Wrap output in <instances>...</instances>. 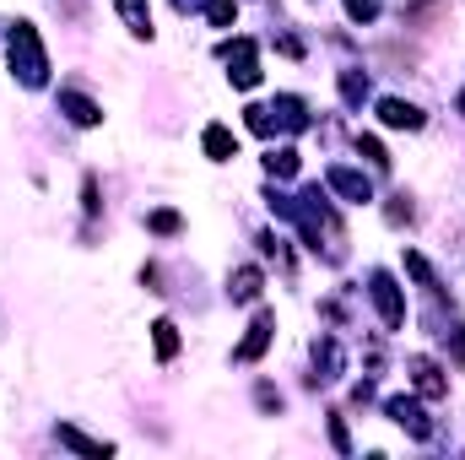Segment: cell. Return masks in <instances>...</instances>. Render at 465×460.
Instances as JSON below:
<instances>
[{
	"label": "cell",
	"instance_id": "6da1fadb",
	"mask_svg": "<svg viewBox=\"0 0 465 460\" xmlns=\"http://www.w3.org/2000/svg\"><path fill=\"white\" fill-rule=\"evenodd\" d=\"M5 55H11V71L22 76V87H44L49 82V55H44L33 22H11L5 27Z\"/></svg>",
	"mask_w": 465,
	"mask_h": 460
},
{
	"label": "cell",
	"instance_id": "7a4b0ae2",
	"mask_svg": "<svg viewBox=\"0 0 465 460\" xmlns=\"http://www.w3.org/2000/svg\"><path fill=\"white\" fill-rule=\"evenodd\" d=\"M368 287H373V304H379L384 325H390V331H395V325H406V298H401L395 276H390V271H373V276H368Z\"/></svg>",
	"mask_w": 465,
	"mask_h": 460
},
{
	"label": "cell",
	"instance_id": "3957f363",
	"mask_svg": "<svg viewBox=\"0 0 465 460\" xmlns=\"http://www.w3.org/2000/svg\"><path fill=\"white\" fill-rule=\"evenodd\" d=\"M223 55H228V65H232V71H228L232 87H243V93H249V87H260V60H254V44H249V38H232Z\"/></svg>",
	"mask_w": 465,
	"mask_h": 460
},
{
	"label": "cell",
	"instance_id": "277c9868",
	"mask_svg": "<svg viewBox=\"0 0 465 460\" xmlns=\"http://www.w3.org/2000/svg\"><path fill=\"white\" fill-rule=\"evenodd\" d=\"M384 412H390L411 439H428V434H433V423L422 417V406H417V401H406V395H390V401H384Z\"/></svg>",
	"mask_w": 465,
	"mask_h": 460
},
{
	"label": "cell",
	"instance_id": "5b68a950",
	"mask_svg": "<svg viewBox=\"0 0 465 460\" xmlns=\"http://www.w3.org/2000/svg\"><path fill=\"white\" fill-rule=\"evenodd\" d=\"M379 119L390 130H422V109L406 104V98H379Z\"/></svg>",
	"mask_w": 465,
	"mask_h": 460
},
{
	"label": "cell",
	"instance_id": "8992f818",
	"mask_svg": "<svg viewBox=\"0 0 465 460\" xmlns=\"http://www.w3.org/2000/svg\"><path fill=\"white\" fill-rule=\"evenodd\" d=\"M325 185H331L336 195H347V201H373V185H368L357 168H331V174H325Z\"/></svg>",
	"mask_w": 465,
	"mask_h": 460
},
{
	"label": "cell",
	"instance_id": "52a82bcc",
	"mask_svg": "<svg viewBox=\"0 0 465 460\" xmlns=\"http://www.w3.org/2000/svg\"><path fill=\"white\" fill-rule=\"evenodd\" d=\"M260 287H265L260 265H238V271L228 276V298H232V304H254V298H260Z\"/></svg>",
	"mask_w": 465,
	"mask_h": 460
},
{
	"label": "cell",
	"instance_id": "ba28073f",
	"mask_svg": "<svg viewBox=\"0 0 465 460\" xmlns=\"http://www.w3.org/2000/svg\"><path fill=\"white\" fill-rule=\"evenodd\" d=\"M406 368H411V385H417L422 395H444V390H450V379L439 374V363H433V357H411Z\"/></svg>",
	"mask_w": 465,
	"mask_h": 460
},
{
	"label": "cell",
	"instance_id": "9c48e42d",
	"mask_svg": "<svg viewBox=\"0 0 465 460\" xmlns=\"http://www.w3.org/2000/svg\"><path fill=\"white\" fill-rule=\"evenodd\" d=\"M271 331H276V320H271V315H260V320L249 325V336L238 342V352H232V357H238V363H254V357L271 346Z\"/></svg>",
	"mask_w": 465,
	"mask_h": 460
},
{
	"label": "cell",
	"instance_id": "30bf717a",
	"mask_svg": "<svg viewBox=\"0 0 465 460\" xmlns=\"http://www.w3.org/2000/svg\"><path fill=\"white\" fill-rule=\"evenodd\" d=\"M201 141H206V157H212V163L238 157V135H232L228 125H206V135H201Z\"/></svg>",
	"mask_w": 465,
	"mask_h": 460
},
{
	"label": "cell",
	"instance_id": "8fae6325",
	"mask_svg": "<svg viewBox=\"0 0 465 460\" xmlns=\"http://www.w3.org/2000/svg\"><path fill=\"white\" fill-rule=\"evenodd\" d=\"M60 109H65V115H71V125H82V130H87V125H98V119H104V109H98V104H93V98H82V93H71V87H65V93H60Z\"/></svg>",
	"mask_w": 465,
	"mask_h": 460
},
{
	"label": "cell",
	"instance_id": "7c38bea8",
	"mask_svg": "<svg viewBox=\"0 0 465 460\" xmlns=\"http://www.w3.org/2000/svg\"><path fill=\"white\" fill-rule=\"evenodd\" d=\"M119 16H124V27L135 33V38H152V11H146V0H114Z\"/></svg>",
	"mask_w": 465,
	"mask_h": 460
},
{
	"label": "cell",
	"instance_id": "4fadbf2b",
	"mask_svg": "<svg viewBox=\"0 0 465 460\" xmlns=\"http://www.w3.org/2000/svg\"><path fill=\"white\" fill-rule=\"evenodd\" d=\"M152 346H157V357L168 363V357L179 352V325H173V320H157V325H152Z\"/></svg>",
	"mask_w": 465,
	"mask_h": 460
},
{
	"label": "cell",
	"instance_id": "5bb4252c",
	"mask_svg": "<svg viewBox=\"0 0 465 460\" xmlns=\"http://www.w3.org/2000/svg\"><path fill=\"white\" fill-rule=\"evenodd\" d=\"M60 445H71V450H82V455H109V445H98V439H87V434H76L71 423H60Z\"/></svg>",
	"mask_w": 465,
	"mask_h": 460
},
{
	"label": "cell",
	"instance_id": "9a60e30c",
	"mask_svg": "<svg viewBox=\"0 0 465 460\" xmlns=\"http://www.w3.org/2000/svg\"><path fill=\"white\" fill-rule=\"evenodd\" d=\"M265 168H271V174H282V179H292V174H298V152H292V146H282V152H271V157H265Z\"/></svg>",
	"mask_w": 465,
	"mask_h": 460
},
{
	"label": "cell",
	"instance_id": "2e32d148",
	"mask_svg": "<svg viewBox=\"0 0 465 460\" xmlns=\"http://www.w3.org/2000/svg\"><path fill=\"white\" fill-rule=\"evenodd\" d=\"M206 16H212V27H228L232 16H238V5L232 0H206Z\"/></svg>",
	"mask_w": 465,
	"mask_h": 460
},
{
	"label": "cell",
	"instance_id": "e0dca14e",
	"mask_svg": "<svg viewBox=\"0 0 465 460\" xmlns=\"http://www.w3.org/2000/svg\"><path fill=\"white\" fill-rule=\"evenodd\" d=\"M341 93H347V104H362V98H368V76L347 71V76H341Z\"/></svg>",
	"mask_w": 465,
	"mask_h": 460
},
{
	"label": "cell",
	"instance_id": "ac0fdd59",
	"mask_svg": "<svg viewBox=\"0 0 465 460\" xmlns=\"http://www.w3.org/2000/svg\"><path fill=\"white\" fill-rule=\"evenodd\" d=\"M357 152H362L368 163H379V168H390V157H384V146H379L373 135H357Z\"/></svg>",
	"mask_w": 465,
	"mask_h": 460
},
{
	"label": "cell",
	"instance_id": "d6986e66",
	"mask_svg": "<svg viewBox=\"0 0 465 460\" xmlns=\"http://www.w3.org/2000/svg\"><path fill=\"white\" fill-rule=\"evenodd\" d=\"M347 16L351 22H373L379 16V0H347Z\"/></svg>",
	"mask_w": 465,
	"mask_h": 460
},
{
	"label": "cell",
	"instance_id": "ffe728a7",
	"mask_svg": "<svg viewBox=\"0 0 465 460\" xmlns=\"http://www.w3.org/2000/svg\"><path fill=\"white\" fill-rule=\"evenodd\" d=\"M146 228H152V233H179V212H152V217H146Z\"/></svg>",
	"mask_w": 465,
	"mask_h": 460
},
{
	"label": "cell",
	"instance_id": "44dd1931",
	"mask_svg": "<svg viewBox=\"0 0 465 460\" xmlns=\"http://www.w3.org/2000/svg\"><path fill=\"white\" fill-rule=\"evenodd\" d=\"M331 445H336L341 455L351 450V439H347V423H341V417H331Z\"/></svg>",
	"mask_w": 465,
	"mask_h": 460
},
{
	"label": "cell",
	"instance_id": "7402d4cb",
	"mask_svg": "<svg viewBox=\"0 0 465 460\" xmlns=\"http://www.w3.org/2000/svg\"><path fill=\"white\" fill-rule=\"evenodd\" d=\"M455 357H460V363H465V325H460V331H455Z\"/></svg>",
	"mask_w": 465,
	"mask_h": 460
},
{
	"label": "cell",
	"instance_id": "603a6c76",
	"mask_svg": "<svg viewBox=\"0 0 465 460\" xmlns=\"http://www.w3.org/2000/svg\"><path fill=\"white\" fill-rule=\"evenodd\" d=\"M173 5H179V11H190V5H195V0H173Z\"/></svg>",
	"mask_w": 465,
	"mask_h": 460
}]
</instances>
